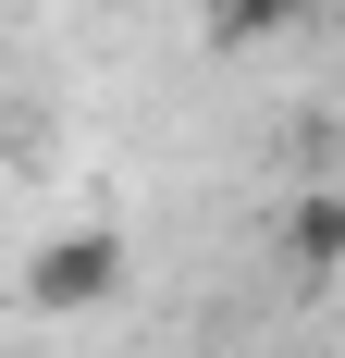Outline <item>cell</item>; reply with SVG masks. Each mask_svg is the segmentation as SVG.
<instances>
[{"instance_id":"6da1fadb","label":"cell","mask_w":345,"mask_h":358,"mask_svg":"<svg viewBox=\"0 0 345 358\" xmlns=\"http://www.w3.org/2000/svg\"><path fill=\"white\" fill-rule=\"evenodd\" d=\"M111 296H124V235H111V222H62V235L25 248V309L87 322V309H111Z\"/></svg>"},{"instance_id":"7a4b0ae2","label":"cell","mask_w":345,"mask_h":358,"mask_svg":"<svg viewBox=\"0 0 345 358\" xmlns=\"http://www.w3.org/2000/svg\"><path fill=\"white\" fill-rule=\"evenodd\" d=\"M272 248H284V272H345V185H296V198H284L272 210Z\"/></svg>"},{"instance_id":"3957f363","label":"cell","mask_w":345,"mask_h":358,"mask_svg":"<svg viewBox=\"0 0 345 358\" xmlns=\"http://www.w3.org/2000/svg\"><path fill=\"white\" fill-rule=\"evenodd\" d=\"M321 0H210V50H259V37H296Z\"/></svg>"},{"instance_id":"277c9868","label":"cell","mask_w":345,"mask_h":358,"mask_svg":"<svg viewBox=\"0 0 345 358\" xmlns=\"http://www.w3.org/2000/svg\"><path fill=\"white\" fill-rule=\"evenodd\" d=\"M99 13H148V0H99Z\"/></svg>"},{"instance_id":"5b68a950","label":"cell","mask_w":345,"mask_h":358,"mask_svg":"<svg viewBox=\"0 0 345 358\" xmlns=\"http://www.w3.org/2000/svg\"><path fill=\"white\" fill-rule=\"evenodd\" d=\"M0 148H13V111H0Z\"/></svg>"}]
</instances>
